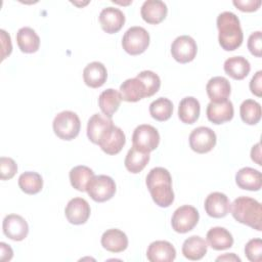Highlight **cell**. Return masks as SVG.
<instances>
[{"label":"cell","mask_w":262,"mask_h":262,"mask_svg":"<svg viewBox=\"0 0 262 262\" xmlns=\"http://www.w3.org/2000/svg\"><path fill=\"white\" fill-rule=\"evenodd\" d=\"M145 183L156 205L162 208L172 205L174 201L172 177L166 168H152L146 175Z\"/></svg>","instance_id":"1"},{"label":"cell","mask_w":262,"mask_h":262,"mask_svg":"<svg viewBox=\"0 0 262 262\" xmlns=\"http://www.w3.org/2000/svg\"><path fill=\"white\" fill-rule=\"evenodd\" d=\"M216 24L220 46L226 51L237 49L243 43L244 34L236 14L231 11H223L217 16Z\"/></svg>","instance_id":"2"},{"label":"cell","mask_w":262,"mask_h":262,"mask_svg":"<svg viewBox=\"0 0 262 262\" xmlns=\"http://www.w3.org/2000/svg\"><path fill=\"white\" fill-rule=\"evenodd\" d=\"M230 212L237 222L258 231L262 230V209L257 200L245 195L237 196L230 204Z\"/></svg>","instance_id":"3"},{"label":"cell","mask_w":262,"mask_h":262,"mask_svg":"<svg viewBox=\"0 0 262 262\" xmlns=\"http://www.w3.org/2000/svg\"><path fill=\"white\" fill-rule=\"evenodd\" d=\"M52 127L57 137L63 140H72L78 136L81 122L76 113L72 111H63L54 117Z\"/></svg>","instance_id":"4"},{"label":"cell","mask_w":262,"mask_h":262,"mask_svg":"<svg viewBox=\"0 0 262 262\" xmlns=\"http://www.w3.org/2000/svg\"><path fill=\"white\" fill-rule=\"evenodd\" d=\"M148 32L139 26L129 28L122 38L123 49L130 55H138L143 53L149 45Z\"/></svg>","instance_id":"5"},{"label":"cell","mask_w":262,"mask_h":262,"mask_svg":"<svg viewBox=\"0 0 262 262\" xmlns=\"http://www.w3.org/2000/svg\"><path fill=\"white\" fill-rule=\"evenodd\" d=\"M86 191L93 201L102 203L114 196L116 192V183L111 176L94 175L89 180Z\"/></svg>","instance_id":"6"},{"label":"cell","mask_w":262,"mask_h":262,"mask_svg":"<svg viewBox=\"0 0 262 262\" xmlns=\"http://www.w3.org/2000/svg\"><path fill=\"white\" fill-rule=\"evenodd\" d=\"M200 214L198 210L190 205L178 207L171 218L172 228L178 233H186L193 229L198 224Z\"/></svg>","instance_id":"7"},{"label":"cell","mask_w":262,"mask_h":262,"mask_svg":"<svg viewBox=\"0 0 262 262\" xmlns=\"http://www.w3.org/2000/svg\"><path fill=\"white\" fill-rule=\"evenodd\" d=\"M132 143L137 148L150 152L155 150L160 143L159 131L151 125L141 124L133 131Z\"/></svg>","instance_id":"8"},{"label":"cell","mask_w":262,"mask_h":262,"mask_svg":"<svg viewBox=\"0 0 262 262\" xmlns=\"http://www.w3.org/2000/svg\"><path fill=\"white\" fill-rule=\"evenodd\" d=\"M196 52L198 45L194 39L188 35L178 36L171 44V54L173 58L180 63L193 60Z\"/></svg>","instance_id":"9"},{"label":"cell","mask_w":262,"mask_h":262,"mask_svg":"<svg viewBox=\"0 0 262 262\" xmlns=\"http://www.w3.org/2000/svg\"><path fill=\"white\" fill-rule=\"evenodd\" d=\"M189 146L198 154H206L213 149L216 144L217 137L215 132L205 126H200L189 134Z\"/></svg>","instance_id":"10"},{"label":"cell","mask_w":262,"mask_h":262,"mask_svg":"<svg viewBox=\"0 0 262 262\" xmlns=\"http://www.w3.org/2000/svg\"><path fill=\"white\" fill-rule=\"evenodd\" d=\"M126 143V136L120 127L112 125L101 135L98 145L107 155L119 154Z\"/></svg>","instance_id":"11"},{"label":"cell","mask_w":262,"mask_h":262,"mask_svg":"<svg viewBox=\"0 0 262 262\" xmlns=\"http://www.w3.org/2000/svg\"><path fill=\"white\" fill-rule=\"evenodd\" d=\"M3 233L10 239L20 242L29 233V225L25 218L17 214L6 215L2 223Z\"/></svg>","instance_id":"12"},{"label":"cell","mask_w":262,"mask_h":262,"mask_svg":"<svg viewBox=\"0 0 262 262\" xmlns=\"http://www.w3.org/2000/svg\"><path fill=\"white\" fill-rule=\"evenodd\" d=\"M91 213L88 202L83 198H74L69 201L64 209V215L68 221L75 225L84 224Z\"/></svg>","instance_id":"13"},{"label":"cell","mask_w":262,"mask_h":262,"mask_svg":"<svg viewBox=\"0 0 262 262\" xmlns=\"http://www.w3.org/2000/svg\"><path fill=\"white\" fill-rule=\"evenodd\" d=\"M205 211L213 218L225 217L230 211V202L228 196L220 191H214L208 194L205 200Z\"/></svg>","instance_id":"14"},{"label":"cell","mask_w":262,"mask_h":262,"mask_svg":"<svg viewBox=\"0 0 262 262\" xmlns=\"http://www.w3.org/2000/svg\"><path fill=\"white\" fill-rule=\"evenodd\" d=\"M100 26L107 34L119 32L125 24V14L117 7L107 6L103 8L98 16Z\"/></svg>","instance_id":"15"},{"label":"cell","mask_w":262,"mask_h":262,"mask_svg":"<svg viewBox=\"0 0 262 262\" xmlns=\"http://www.w3.org/2000/svg\"><path fill=\"white\" fill-rule=\"evenodd\" d=\"M168 13V7L161 0H145L140 8V14L144 21L152 25L160 24L165 19Z\"/></svg>","instance_id":"16"},{"label":"cell","mask_w":262,"mask_h":262,"mask_svg":"<svg viewBox=\"0 0 262 262\" xmlns=\"http://www.w3.org/2000/svg\"><path fill=\"white\" fill-rule=\"evenodd\" d=\"M206 91L211 102L217 103L227 100L231 92V86L225 77L216 76L208 81Z\"/></svg>","instance_id":"17"},{"label":"cell","mask_w":262,"mask_h":262,"mask_svg":"<svg viewBox=\"0 0 262 262\" xmlns=\"http://www.w3.org/2000/svg\"><path fill=\"white\" fill-rule=\"evenodd\" d=\"M207 118L213 124H223L230 121L233 118L234 108L230 100L222 102H209L206 110Z\"/></svg>","instance_id":"18"},{"label":"cell","mask_w":262,"mask_h":262,"mask_svg":"<svg viewBox=\"0 0 262 262\" xmlns=\"http://www.w3.org/2000/svg\"><path fill=\"white\" fill-rule=\"evenodd\" d=\"M146 257L150 262H171L176 257V250L167 241H156L148 246Z\"/></svg>","instance_id":"19"},{"label":"cell","mask_w":262,"mask_h":262,"mask_svg":"<svg viewBox=\"0 0 262 262\" xmlns=\"http://www.w3.org/2000/svg\"><path fill=\"white\" fill-rule=\"evenodd\" d=\"M120 94L122 99L128 102H136L147 97L145 85L137 77L125 80L120 85Z\"/></svg>","instance_id":"20"},{"label":"cell","mask_w":262,"mask_h":262,"mask_svg":"<svg viewBox=\"0 0 262 262\" xmlns=\"http://www.w3.org/2000/svg\"><path fill=\"white\" fill-rule=\"evenodd\" d=\"M100 243L106 251L112 253H120L127 249L128 237L122 230L118 228H111L102 233Z\"/></svg>","instance_id":"21"},{"label":"cell","mask_w":262,"mask_h":262,"mask_svg":"<svg viewBox=\"0 0 262 262\" xmlns=\"http://www.w3.org/2000/svg\"><path fill=\"white\" fill-rule=\"evenodd\" d=\"M235 182L242 189L257 191L262 186V174L254 168L244 167L236 172Z\"/></svg>","instance_id":"22"},{"label":"cell","mask_w":262,"mask_h":262,"mask_svg":"<svg viewBox=\"0 0 262 262\" xmlns=\"http://www.w3.org/2000/svg\"><path fill=\"white\" fill-rule=\"evenodd\" d=\"M107 78V71L104 64L100 61H92L83 70V79L87 86L98 88L102 86Z\"/></svg>","instance_id":"23"},{"label":"cell","mask_w":262,"mask_h":262,"mask_svg":"<svg viewBox=\"0 0 262 262\" xmlns=\"http://www.w3.org/2000/svg\"><path fill=\"white\" fill-rule=\"evenodd\" d=\"M113 124L112 118L106 117L105 115L96 113L92 115L87 123V137L89 140L95 144H98L99 139L103 132L110 128Z\"/></svg>","instance_id":"24"},{"label":"cell","mask_w":262,"mask_h":262,"mask_svg":"<svg viewBox=\"0 0 262 262\" xmlns=\"http://www.w3.org/2000/svg\"><path fill=\"white\" fill-rule=\"evenodd\" d=\"M206 237L209 246L216 251L229 249L233 245L232 234L226 228L221 226H215L210 228L207 232Z\"/></svg>","instance_id":"25"},{"label":"cell","mask_w":262,"mask_h":262,"mask_svg":"<svg viewBox=\"0 0 262 262\" xmlns=\"http://www.w3.org/2000/svg\"><path fill=\"white\" fill-rule=\"evenodd\" d=\"M208 250L207 242L200 235H191L183 242L182 254L188 260H200L206 254Z\"/></svg>","instance_id":"26"},{"label":"cell","mask_w":262,"mask_h":262,"mask_svg":"<svg viewBox=\"0 0 262 262\" xmlns=\"http://www.w3.org/2000/svg\"><path fill=\"white\" fill-rule=\"evenodd\" d=\"M224 72L234 80H243L251 71L249 60L244 56H231L224 61Z\"/></svg>","instance_id":"27"},{"label":"cell","mask_w":262,"mask_h":262,"mask_svg":"<svg viewBox=\"0 0 262 262\" xmlns=\"http://www.w3.org/2000/svg\"><path fill=\"white\" fill-rule=\"evenodd\" d=\"M200 101L193 96L182 98L178 105V117L185 124H193L200 117Z\"/></svg>","instance_id":"28"},{"label":"cell","mask_w":262,"mask_h":262,"mask_svg":"<svg viewBox=\"0 0 262 262\" xmlns=\"http://www.w3.org/2000/svg\"><path fill=\"white\" fill-rule=\"evenodd\" d=\"M16 42L20 51L25 53H34L40 46L39 36L30 27H23L17 31Z\"/></svg>","instance_id":"29"},{"label":"cell","mask_w":262,"mask_h":262,"mask_svg":"<svg viewBox=\"0 0 262 262\" xmlns=\"http://www.w3.org/2000/svg\"><path fill=\"white\" fill-rule=\"evenodd\" d=\"M122 101V97L119 91L113 88H108L102 91L98 96V105L103 115L112 118L118 111Z\"/></svg>","instance_id":"30"},{"label":"cell","mask_w":262,"mask_h":262,"mask_svg":"<svg viewBox=\"0 0 262 262\" xmlns=\"http://www.w3.org/2000/svg\"><path fill=\"white\" fill-rule=\"evenodd\" d=\"M149 152L132 145L126 155L124 164L129 172L136 174L144 169V167L149 162Z\"/></svg>","instance_id":"31"},{"label":"cell","mask_w":262,"mask_h":262,"mask_svg":"<svg viewBox=\"0 0 262 262\" xmlns=\"http://www.w3.org/2000/svg\"><path fill=\"white\" fill-rule=\"evenodd\" d=\"M93 176H94L93 170L84 165H79L72 168L69 174L72 186L79 191L86 190L87 184Z\"/></svg>","instance_id":"32"},{"label":"cell","mask_w":262,"mask_h":262,"mask_svg":"<svg viewBox=\"0 0 262 262\" xmlns=\"http://www.w3.org/2000/svg\"><path fill=\"white\" fill-rule=\"evenodd\" d=\"M18 186L25 193L36 194L43 187L42 176L34 171L24 172L18 177Z\"/></svg>","instance_id":"33"},{"label":"cell","mask_w":262,"mask_h":262,"mask_svg":"<svg viewBox=\"0 0 262 262\" xmlns=\"http://www.w3.org/2000/svg\"><path fill=\"white\" fill-rule=\"evenodd\" d=\"M173 113V103L169 98L159 97L149 104L150 116L160 122L170 119Z\"/></svg>","instance_id":"34"},{"label":"cell","mask_w":262,"mask_h":262,"mask_svg":"<svg viewBox=\"0 0 262 262\" xmlns=\"http://www.w3.org/2000/svg\"><path fill=\"white\" fill-rule=\"evenodd\" d=\"M239 114L243 122L248 125H255L261 119V105L254 99H246L239 106Z\"/></svg>","instance_id":"35"},{"label":"cell","mask_w":262,"mask_h":262,"mask_svg":"<svg viewBox=\"0 0 262 262\" xmlns=\"http://www.w3.org/2000/svg\"><path fill=\"white\" fill-rule=\"evenodd\" d=\"M136 77L144 83L147 92V97L152 96L159 91L161 86V79L155 72L148 70L142 71L139 74H137Z\"/></svg>","instance_id":"36"},{"label":"cell","mask_w":262,"mask_h":262,"mask_svg":"<svg viewBox=\"0 0 262 262\" xmlns=\"http://www.w3.org/2000/svg\"><path fill=\"white\" fill-rule=\"evenodd\" d=\"M245 254L251 262H260L262 259L261 238H252L245 246Z\"/></svg>","instance_id":"37"},{"label":"cell","mask_w":262,"mask_h":262,"mask_svg":"<svg viewBox=\"0 0 262 262\" xmlns=\"http://www.w3.org/2000/svg\"><path fill=\"white\" fill-rule=\"evenodd\" d=\"M17 172V165L15 161L8 157L0 158V178L1 180L11 179Z\"/></svg>","instance_id":"38"},{"label":"cell","mask_w":262,"mask_h":262,"mask_svg":"<svg viewBox=\"0 0 262 262\" xmlns=\"http://www.w3.org/2000/svg\"><path fill=\"white\" fill-rule=\"evenodd\" d=\"M262 38L261 31L253 32L248 38V49L249 51L257 57H261L262 55Z\"/></svg>","instance_id":"39"},{"label":"cell","mask_w":262,"mask_h":262,"mask_svg":"<svg viewBox=\"0 0 262 262\" xmlns=\"http://www.w3.org/2000/svg\"><path fill=\"white\" fill-rule=\"evenodd\" d=\"M0 39H1V60L5 59L12 51V44L10 35L3 29L0 30Z\"/></svg>","instance_id":"40"},{"label":"cell","mask_w":262,"mask_h":262,"mask_svg":"<svg viewBox=\"0 0 262 262\" xmlns=\"http://www.w3.org/2000/svg\"><path fill=\"white\" fill-rule=\"evenodd\" d=\"M232 3L241 11H245V12L256 11L261 5L260 0H233Z\"/></svg>","instance_id":"41"},{"label":"cell","mask_w":262,"mask_h":262,"mask_svg":"<svg viewBox=\"0 0 262 262\" xmlns=\"http://www.w3.org/2000/svg\"><path fill=\"white\" fill-rule=\"evenodd\" d=\"M261 81H262V71H258L252 77V79L250 81V84H249L251 92L254 95L258 96V97H260L262 95V87H261V83L262 82Z\"/></svg>","instance_id":"42"},{"label":"cell","mask_w":262,"mask_h":262,"mask_svg":"<svg viewBox=\"0 0 262 262\" xmlns=\"http://www.w3.org/2000/svg\"><path fill=\"white\" fill-rule=\"evenodd\" d=\"M13 256V251L11 247L5 243H0V260L5 262L11 260Z\"/></svg>","instance_id":"43"},{"label":"cell","mask_w":262,"mask_h":262,"mask_svg":"<svg viewBox=\"0 0 262 262\" xmlns=\"http://www.w3.org/2000/svg\"><path fill=\"white\" fill-rule=\"evenodd\" d=\"M260 146H261V144H260V142H258L255 145H253V147L251 149V159L259 166L262 165L261 164V147Z\"/></svg>","instance_id":"44"},{"label":"cell","mask_w":262,"mask_h":262,"mask_svg":"<svg viewBox=\"0 0 262 262\" xmlns=\"http://www.w3.org/2000/svg\"><path fill=\"white\" fill-rule=\"evenodd\" d=\"M216 261H237V262H241V258L237 257L234 253H226L222 256L217 257Z\"/></svg>","instance_id":"45"}]
</instances>
